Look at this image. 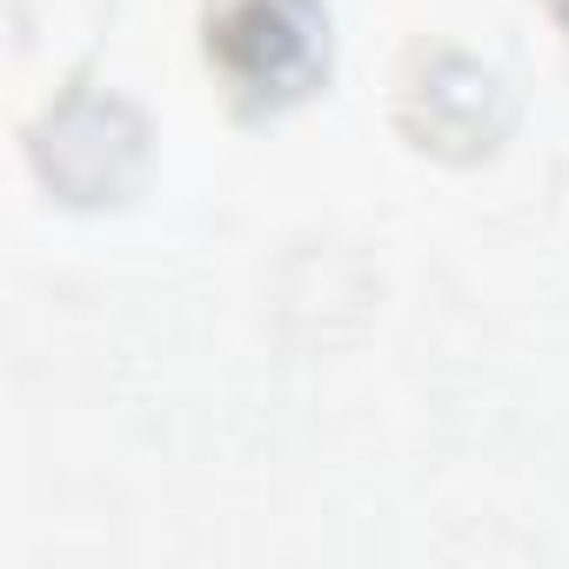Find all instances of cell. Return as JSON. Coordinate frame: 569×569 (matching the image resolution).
Here are the masks:
<instances>
[{
  "instance_id": "cell-1",
  "label": "cell",
  "mask_w": 569,
  "mask_h": 569,
  "mask_svg": "<svg viewBox=\"0 0 569 569\" xmlns=\"http://www.w3.org/2000/svg\"><path fill=\"white\" fill-rule=\"evenodd\" d=\"M214 54L241 88H296L316 68V14L309 0H221Z\"/></svg>"
}]
</instances>
